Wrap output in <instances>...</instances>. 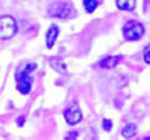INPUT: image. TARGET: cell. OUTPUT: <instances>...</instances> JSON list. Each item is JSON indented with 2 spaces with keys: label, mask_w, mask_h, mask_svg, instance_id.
Wrapping results in <instances>:
<instances>
[{
  "label": "cell",
  "mask_w": 150,
  "mask_h": 140,
  "mask_svg": "<svg viewBox=\"0 0 150 140\" xmlns=\"http://www.w3.org/2000/svg\"><path fill=\"white\" fill-rule=\"evenodd\" d=\"M74 12H75L74 6L68 2H63V0L56 2L48 8V14L54 18H71L74 15Z\"/></svg>",
  "instance_id": "1"
},
{
  "label": "cell",
  "mask_w": 150,
  "mask_h": 140,
  "mask_svg": "<svg viewBox=\"0 0 150 140\" xmlns=\"http://www.w3.org/2000/svg\"><path fill=\"white\" fill-rule=\"evenodd\" d=\"M17 33V21L9 17H0V39H11Z\"/></svg>",
  "instance_id": "2"
},
{
  "label": "cell",
  "mask_w": 150,
  "mask_h": 140,
  "mask_svg": "<svg viewBox=\"0 0 150 140\" xmlns=\"http://www.w3.org/2000/svg\"><path fill=\"white\" fill-rule=\"evenodd\" d=\"M123 35L129 41H138L140 38H143V35H144V26L141 23L129 21L126 26H125V29H123Z\"/></svg>",
  "instance_id": "3"
},
{
  "label": "cell",
  "mask_w": 150,
  "mask_h": 140,
  "mask_svg": "<svg viewBox=\"0 0 150 140\" xmlns=\"http://www.w3.org/2000/svg\"><path fill=\"white\" fill-rule=\"evenodd\" d=\"M63 114H65V119H66V122H68L69 125L78 124V122L81 121V118H83V113H81L78 104H72V106H69V107L65 110Z\"/></svg>",
  "instance_id": "4"
},
{
  "label": "cell",
  "mask_w": 150,
  "mask_h": 140,
  "mask_svg": "<svg viewBox=\"0 0 150 140\" xmlns=\"http://www.w3.org/2000/svg\"><path fill=\"white\" fill-rule=\"evenodd\" d=\"M17 89L18 92L23 94V95H27L30 91H32V75H29V77H23L20 80H17Z\"/></svg>",
  "instance_id": "5"
},
{
  "label": "cell",
  "mask_w": 150,
  "mask_h": 140,
  "mask_svg": "<svg viewBox=\"0 0 150 140\" xmlns=\"http://www.w3.org/2000/svg\"><path fill=\"white\" fill-rule=\"evenodd\" d=\"M35 69H36V63H29V65H24V66H21V68L17 71L15 79L20 80V79H23V77H29V75H32V72H33Z\"/></svg>",
  "instance_id": "6"
},
{
  "label": "cell",
  "mask_w": 150,
  "mask_h": 140,
  "mask_svg": "<svg viewBox=\"0 0 150 140\" xmlns=\"http://www.w3.org/2000/svg\"><path fill=\"white\" fill-rule=\"evenodd\" d=\"M57 35H59L57 26H51V27L48 29V32H47V47H48V48H51V47L54 45Z\"/></svg>",
  "instance_id": "7"
},
{
  "label": "cell",
  "mask_w": 150,
  "mask_h": 140,
  "mask_svg": "<svg viewBox=\"0 0 150 140\" xmlns=\"http://www.w3.org/2000/svg\"><path fill=\"white\" fill-rule=\"evenodd\" d=\"M120 62V56H110V57H105L104 60H101V68H114L117 63Z\"/></svg>",
  "instance_id": "8"
},
{
  "label": "cell",
  "mask_w": 150,
  "mask_h": 140,
  "mask_svg": "<svg viewBox=\"0 0 150 140\" xmlns=\"http://www.w3.org/2000/svg\"><path fill=\"white\" fill-rule=\"evenodd\" d=\"M117 8L122 11H132L135 8V0H117Z\"/></svg>",
  "instance_id": "9"
},
{
  "label": "cell",
  "mask_w": 150,
  "mask_h": 140,
  "mask_svg": "<svg viewBox=\"0 0 150 140\" xmlns=\"http://www.w3.org/2000/svg\"><path fill=\"white\" fill-rule=\"evenodd\" d=\"M135 131H137V128H135V125L129 124V125H126V126H125V128H123L122 134H123V137H126V139H129V137H134V136H135Z\"/></svg>",
  "instance_id": "10"
},
{
  "label": "cell",
  "mask_w": 150,
  "mask_h": 140,
  "mask_svg": "<svg viewBox=\"0 0 150 140\" xmlns=\"http://www.w3.org/2000/svg\"><path fill=\"white\" fill-rule=\"evenodd\" d=\"M98 6V0H84V8L87 12H93Z\"/></svg>",
  "instance_id": "11"
},
{
  "label": "cell",
  "mask_w": 150,
  "mask_h": 140,
  "mask_svg": "<svg viewBox=\"0 0 150 140\" xmlns=\"http://www.w3.org/2000/svg\"><path fill=\"white\" fill-rule=\"evenodd\" d=\"M102 126H104V130H105V131H110V130H111V126H112V124H111V121L104 119V121H102Z\"/></svg>",
  "instance_id": "12"
},
{
  "label": "cell",
  "mask_w": 150,
  "mask_h": 140,
  "mask_svg": "<svg viewBox=\"0 0 150 140\" xmlns=\"http://www.w3.org/2000/svg\"><path fill=\"white\" fill-rule=\"evenodd\" d=\"M149 48H150V45H147V47H146V53H144V60H146V63H150V56H149Z\"/></svg>",
  "instance_id": "13"
},
{
  "label": "cell",
  "mask_w": 150,
  "mask_h": 140,
  "mask_svg": "<svg viewBox=\"0 0 150 140\" xmlns=\"http://www.w3.org/2000/svg\"><path fill=\"white\" fill-rule=\"evenodd\" d=\"M23 122H24V118H18V125H23Z\"/></svg>",
  "instance_id": "14"
}]
</instances>
